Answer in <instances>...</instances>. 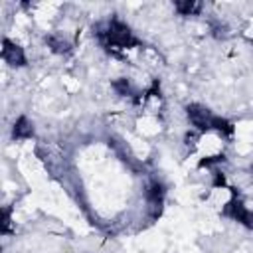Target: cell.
<instances>
[{
    "label": "cell",
    "mask_w": 253,
    "mask_h": 253,
    "mask_svg": "<svg viewBox=\"0 0 253 253\" xmlns=\"http://www.w3.org/2000/svg\"><path fill=\"white\" fill-rule=\"evenodd\" d=\"M101 36H103L105 45L111 47L113 51L130 49V47L138 45V40H136V36L132 34V30H130L125 22H121V20H117V18H113V20L109 22L107 30H105Z\"/></svg>",
    "instance_id": "cell-1"
},
{
    "label": "cell",
    "mask_w": 253,
    "mask_h": 253,
    "mask_svg": "<svg viewBox=\"0 0 253 253\" xmlns=\"http://www.w3.org/2000/svg\"><path fill=\"white\" fill-rule=\"evenodd\" d=\"M186 115H188V119H190V125H192L200 134L211 130V121H213L215 115H213L208 107H204V105H200V103H190V105L186 107Z\"/></svg>",
    "instance_id": "cell-2"
},
{
    "label": "cell",
    "mask_w": 253,
    "mask_h": 253,
    "mask_svg": "<svg viewBox=\"0 0 253 253\" xmlns=\"http://www.w3.org/2000/svg\"><path fill=\"white\" fill-rule=\"evenodd\" d=\"M2 61L10 67H24L28 63L26 49L20 43H16L14 40L4 38L2 40Z\"/></svg>",
    "instance_id": "cell-3"
},
{
    "label": "cell",
    "mask_w": 253,
    "mask_h": 253,
    "mask_svg": "<svg viewBox=\"0 0 253 253\" xmlns=\"http://www.w3.org/2000/svg\"><path fill=\"white\" fill-rule=\"evenodd\" d=\"M223 213H225L227 217H231L233 221H237V223H241V225L253 229V211H251L241 200H237V198L227 200L225 206H223Z\"/></svg>",
    "instance_id": "cell-4"
},
{
    "label": "cell",
    "mask_w": 253,
    "mask_h": 253,
    "mask_svg": "<svg viewBox=\"0 0 253 253\" xmlns=\"http://www.w3.org/2000/svg\"><path fill=\"white\" fill-rule=\"evenodd\" d=\"M12 136H14V140H28V138H32L34 136V123L26 115H20L14 121Z\"/></svg>",
    "instance_id": "cell-5"
},
{
    "label": "cell",
    "mask_w": 253,
    "mask_h": 253,
    "mask_svg": "<svg viewBox=\"0 0 253 253\" xmlns=\"http://www.w3.org/2000/svg\"><path fill=\"white\" fill-rule=\"evenodd\" d=\"M45 42H47V45H49V49L51 51H55V53H67L69 51V42L67 40H63L61 36H49V38H45Z\"/></svg>",
    "instance_id": "cell-6"
},
{
    "label": "cell",
    "mask_w": 253,
    "mask_h": 253,
    "mask_svg": "<svg viewBox=\"0 0 253 253\" xmlns=\"http://www.w3.org/2000/svg\"><path fill=\"white\" fill-rule=\"evenodd\" d=\"M174 8L182 14V16H194V14H198L200 12V4H196V2H176L174 4Z\"/></svg>",
    "instance_id": "cell-7"
}]
</instances>
